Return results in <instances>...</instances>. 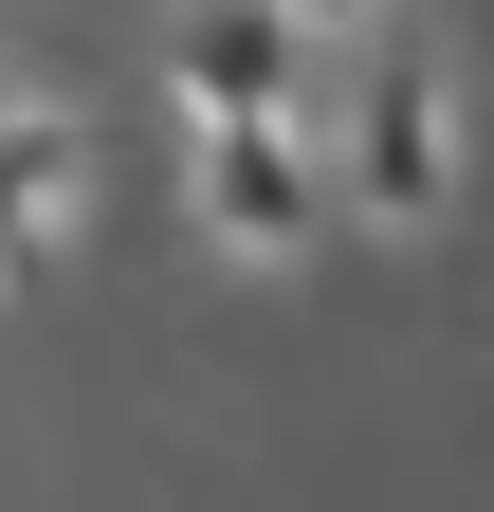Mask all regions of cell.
I'll use <instances>...</instances> for the list:
<instances>
[{"instance_id":"1","label":"cell","mask_w":494,"mask_h":512,"mask_svg":"<svg viewBox=\"0 0 494 512\" xmlns=\"http://www.w3.org/2000/svg\"><path fill=\"white\" fill-rule=\"evenodd\" d=\"M183 183H202V238L220 256H312L330 202H348L293 110H183Z\"/></svg>"},{"instance_id":"2","label":"cell","mask_w":494,"mask_h":512,"mask_svg":"<svg viewBox=\"0 0 494 512\" xmlns=\"http://www.w3.org/2000/svg\"><path fill=\"white\" fill-rule=\"evenodd\" d=\"M440 183H458L440 74H421V55H348V202L366 220H440Z\"/></svg>"},{"instance_id":"3","label":"cell","mask_w":494,"mask_h":512,"mask_svg":"<svg viewBox=\"0 0 494 512\" xmlns=\"http://www.w3.org/2000/svg\"><path fill=\"white\" fill-rule=\"evenodd\" d=\"M312 92V19L293 0H202L183 19V110H293Z\"/></svg>"},{"instance_id":"4","label":"cell","mask_w":494,"mask_h":512,"mask_svg":"<svg viewBox=\"0 0 494 512\" xmlns=\"http://www.w3.org/2000/svg\"><path fill=\"white\" fill-rule=\"evenodd\" d=\"M55 220H74V128H55V110H0V275H37Z\"/></svg>"},{"instance_id":"5","label":"cell","mask_w":494,"mask_h":512,"mask_svg":"<svg viewBox=\"0 0 494 512\" xmlns=\"http://www.w3.org/2000/svg\"><path fill=\"white\" fill-rule=\"evenodd\" d=\"M293 19H366V0H293Z\"/></svg>"}]
</instances>
